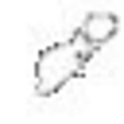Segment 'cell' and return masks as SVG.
I'll list each match as a JSON object with an SVG mask.
<instances>
[{"label":"cell","mask_w":124,"mask_h":124,"mask_svg":"<svg viewBox=\"0 0 124 124\" xmlns=\"http://www.w3.org/2000/svg\"><path fill=\"white\" fill-rule=\"evenodd\" d=\"M116 31H120L116 12H89V16L78 23V31L70 35V43H74L85 58H93V50H101L105 43H112V39H116Z\"/></svg>","instance_id":"cell-2"},{"label":"cell","mask_w":124,"mask_h":124,"mask_svg":"<svg viewBox=\"0 0 124 124\" xmlns=\"http://www.w3.org/2000/svg\"><path fill=\"white\" fill-rule=\"evenodd\" d=\"M85 70H89V58H85L70 39L43 46V50L35 54V70H31V78H35V97H54V93H62L70 81L85 78Z\"/></svg>","instance_id":"cell-1"}]
</instances>
